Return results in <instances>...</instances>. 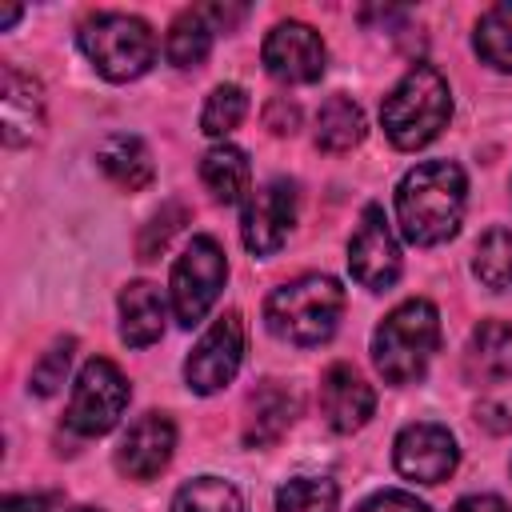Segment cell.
Instances as JSON below:
<instances>
[{
  "mask_svg": "<svg viewBox=\"0 0 512 512\" xmlns=\"http://www.w3.org/2000/svg\"><path fill=\"white\" fill-rule=\"evenodd\" d=\"M356 512H428L424 500H416L412 492H400V488H384L376 496H368Z\"/></svg>",
  "mask_w": 512,
  "mask_h": 512,
  "instance_id": "30",
  "label": "cell"
},
{
  "mask_svg": "<svg viewBox=\"0 0 512 512\" xmlns=\"http://www.w3.org/2000/svg\"><path fill=\"white\" fill-rule=\"evenodd\" d=\"M292 224H296V184L276 176L264 188H256L244 204V220H240L244 248L252 256H272L288 240Z\"/></svg>",
  "mask_w": 512,
  "mask_h": 512,
  "instance_id": "10",
  "label": "cell"
},
{
  "mask_svg": "<svg viewBox=\"0 0 512 512\" xmlns=\"http://www.w3.org/2000/svg\"><path fill=\"white\" fill-rule=\"evenodd\" d=\"M464 372L472 384H500L512 376V324L480 320L468 336Z\"/></svg>",
  "mask_w": 512,
  "mask_h": 512,
  "instance_id": "17",
  "label": "cell"
},
{
  "mask_svg": "<svg viewBox=\"0 0 512 512\" xmlns=\"http://www.w3.org/2000/svg\"><path fill=\"white\" fill-rule=\"evenodd\" d=\"M472 272L492 292L512 288V228H492L480 236L476 256H472Z\"/></svg>",
  "mask_w": 512,
  "mask_h": 512,
  "instance_id": "24",
  "label": "cell"
},
{
  "mask_svg": "<svg viewBox=\"0 0 512 512\" xmlns=\"http://www.w3.org/2000/svg\"><path fill=\"white\" fill-rule=\"evenodd\" d=\"M348 268H352V280L364 284L368 292H384L400 276V244L380 204H368L360 212V224L348 240Z\"/></svg>",
  "mask_w": 512,
  "mask_h": 512,
  "instance_id": "9",
  "label": "cell"
},
{
  "mask_svg": "<svg viewBox=\"0 0 512 512\" xmlns=\"http://www.w3.org/2000/svg\"><path fill=\"white\" fill-rule=\"evenodd\" d=\"M436 348H440V312L432 300L420 296L396 304L372 332V360L388 384L420 380Z\"/></svg>",
  "mask_w": 512,
  "mask_h": 512,
  "instance_id": "4",
  "label": "cell"
},
{
  "mask_svg": "<svg viewBox=\"0 0 512 512\" xmlns=\"http://www.w3.org/2000/svg\"><path fill=\"white\" fill-rule=\"evenodd\" d=\"M372 408H376V392L352 364H332L324 372V380H320V412L336 432L364 428Z\"/></svg>",
  "mask_w": 512,
  "mask_h": 512,
  "instance_id": "14",
  "label": "cell"
},
{
  "mask_svg": "<svg viewBox=\"0 0 512 512\" xmlns=\"http://www.w3.org/2000/svg\"><path fill=\"white\" fill-rule=\"evenodd\" d=\"M240 360H244V320H240V312H224L220 320H212V328L188 352L184 380L192 392L212 396L224 384H232V376L240 372Z\"/></svg>",
  "mask_w": 512,
  "mask_h": 512,
  "instance_id": "8",
  "label": "cell"
},
{
  "mask_svg": "<svg viewBox=\"0 0 512 512\" xmlns=\"http://www.w3.org/2000/svg\"><path fill=\"white\" fill-rule=\"evenodd\" d=\"M200 180L204 188L212 192V200L220 204H240L248 184H252V168H248V156L236 148V144H216L204 152L200 160Z\"/></svg>",
  "mask_w": 512,
  "mask_h": 512,
  "instance_id": "20",
  "label": "cell"
},
{
  "mask_svg": "<svg viewBox=\"0 0 512 512\" xmlns=\"http://www.w3.org/2000/svg\"><path fill=\"white\" fill-rule=\"evenodd\" d=\"M212 24H208V16L200 12V8H188V12H180L176 20H172V28H168V44H164V52H168V60L176 64V68H196V64H204V56H208V48H212Z\"/></svg>",
  "mask_w": 512,
  "mask_h": 512,
  "instance_id": "22",
  "label": "cell"
},
{
  "mask_svg": "<svg viewBox=\"0 0 512 512\" xmlns=\"http://www.w3.org/2000/svg\"><path fill=\"white\" fill-rule=\"evenodd\" d=\"M464 196H468V180H464V168L460 164H452V160L416 164L400 180V188H396V224H400V236L408 244H416V248L444 244L460 228Z\"/></svg>",
  "mask_w": 512,
  "mask_h": 512,
  "instance_id": "1",
  "label": "cell"
},
{
  "mask_svg": "<svg viewBox=\"0 0 512 512\" xmlns=\"http://www.w3.org/2000/svg\"><path fill=\"white\" fill-rule=\"evenodd\" d=\"M476 56L484 64H492L496 72H512V0L492 4L480 20H476Z\"/></svg>",
  "mask_w": 512,
  "mask_h": 512,
  "instance_id": "23",
  "label": "cell"
},
{
  "mask_svg": "<svg viewBox=\"0 0 512 512\" xmlns=\"http://www.w3.org/2000/svg\"><path fill=\"white\" fill-rule=\"evenodd\" d=\"M128 408V380L124 372L104 360V356H92L76 384H72V400H68V412H64V424L80 436H104L116 428V420L124 416Z\"/></svg>",
  "mask_w": 512,
  "mask_h": 512,
  "instance_id": "7",
  "label": "cell"
},
{
  "mask_svg": "<svg viewBox=\"0 0 512 512\" xmlns=\"http://www.w3.org/2000/svg\"><path fill=\"white\" fill-rule=\"evenodd\" d=\"M364 140V112L348 96H328L316 116V144L324 152H348Z\"/></svg>",
  "mask_w": 512,
  "mask_h": 512,
  "instance_id": "21",
  "label": "cell"
},
{
  "mask_svg": "<svg viewBox=\"0 0 512 512\" xmlns=\"http://www.w3.org/2000/svg\"><path fill=\"white\" fill-rule=\"evenodd\" d=\"M264 124L276 132V136H292L300 128V108L288 104V100H272L268 112H264Z\"/></svg>",
  "mask_w": 512,
  "mask_h": 512,
  "instance_id": "31",
  "label": "cell"
},
{
  "mask_svg": "<svg viewBox=\"0 0 512 512\" xmlns=\"http://www.w3.org/2000/svg\"><path fill=\"white\" fill-rule=\"evenodd\" d=\"M96 164H100V172L116 184V188H124V192H140V188H148L152 184V156H148V148H144V140L140 136H108L100 148H96Z\"/></svg>",
  "mask_w": 512,
  "mask_h": 512,
  "instance_id": "19",
  "label": "cell"
},
{
  "mask_svg": "<svg viewBox=\"0 0 512 512\" xmlns=\"http://www.w3.org/2000/svg\"><path fill=\"white\" fill-rule=\"evenodd\" d=\"M16 16H20V8H0V28L16 24Z\"/></svg>",
  "mask_w": 512,
  "mask_h": 512,
  "instance_id": "34",
  "label": "cell"
},
{
  "mask_svg": "<svg viewBox=\"0 0 512 512\" xmlns=\"http://www.w3.org/2000/svg\"><path fill=\"white\" fill-rule=\"evenodd\" d=\"M168 512H244V496L220 476H196L172 496Z\"/></svg>",
  "mask_w": 512,
  "mask_h": 512,
  "instance_id": "25",
  "label": "cell"
},
{
  "mask_svg": "<svg viewBox=\"0 0 512 512\" xmlns=\"http://www.w3.org/2000/svg\"><path fill=\"white\" fill-rule=\"evenodd\" d=\"M448 116H452V92L432 64H412L380 104V124L388 140L404 152H416L428 140H436L448 128Z\"/></svg>",
  "mask_w": 512,
  "mask_h": 512,
  "instance_id": "2",
  "label": "cell"
},
{
  "mask_svg": "<svg viewBox=\"0 0 512 512\" xmlns=\"http://www.w3.org/2000/svg\"><path fill=\"white\" fill-rule=\"evenodd\" d=\"M52 508V492H32V496H4L0 512H48Z\"/></svg>",
  "mask_w": 512,
  "mask_h": 512,
  "instance_id": "32",
  "label": "cell"
},
{
  "mask_svg": "<svg viewBox=\"0 0 512 512\" xmlns=\"http://www.w3.org/2000/svg\"><path fill=\"white\" fill-rule=\"evenodd\" d=\"M72 512H100V508H72Z\"/></svg>",
  "mask_w": 512,
  "mask_h": 512,
  "instance_id": "35",
  "label": "cell"
},
{
  "mask_svg": "<svg viewBox=\"0 0 512 512\" xmlns=\"http://www.w3.org/2000/svg\"><path fill=\"white\" fill-rule=\"evenodd\" d=\"M244 112H248V96H244V88H236V84H220V88H212V96L204 100L200 128H204V136H228V132L244 120Z\"/></svg>",
  "mask_w": 512,
  "mask_h": 512,
  "instance_id": "27",
  "label": "cell"
},
{
  "mask_svg": "<svg viewBox=\"0 0 512 512\" xmlns=\"http://www.w3.org/2000/svg\"><path fill=\"white\" fill-rule=\"evenodd\" d=\"M452 512H508V504L500 496H464Z\"/></svg>",
  "mask_w": 512,
  "mask_h": 512,
  "instance_id": "33",
  "label": "cell"
},
{
  "mask_svg": "<svg viewBox=\"0 0 512 512\" xmlns=\"http://www.w3.org/2000/svg\"><path fill=\"white\" fill-rule=\"evenodd\" d=\"M228 276V260L224 248L212 236H192V244L184 248V256L172 268V284H168V300H172V316L192 328L204 320V312L216 304L220 288Z\"/></svg>",
  "mask_w": 512,
  "mask_h": 512,
  "instance_id": "6",
  "label": "cell"
},
{
  "mask_svg": "<svg viewBox=\"0 0 512 512\" xmlns=\"http://www.w3.org/2000/svg\"><path fill=\"white\" fill-rule=\"evenodd\" d=\"M340 312H344V288L320 272L280 284L264 304L268 332L288 344H300V348H316V344L332 340Z\"/></svg>",
  "mask_w": 512,
  "mask_h": 512,
  "instance_id": "3",
  "label": "cell"
},
{
  "mask_svg": "<svg viewBox=\"0 0 512 512\" xmlns=\"http://www.w3.org/2000/svg\"><path fill=\"white\" fill-rule=\"evenodd\" d=\"M340 488L324 476H292L276 492V512H336Z\"/></svg>",
  "mask_w": 512,
  "mask_h": 512,
  "instance_id": "26",
  "label": "cell"
},
{
  "mask_svg": "<svg viewBox=\"0 0 512 512\" xmlns=\"http://www.w3.org/2000/svg\"><path fill=\"white\" fill-rule=\"evenodd\" d=\"M296 420V396L288 388H280L276 380L260 384L252 396H248V416H244V444L248 448H264V444H276L288 424Z\"/></svg>",
  "mask_w": 512,
  "mask_h": 512,
  "instance_id": "18",
  "label": "cell"
},
{
  "mask_svg": "<svg viewBox=\"0 0 512 512\" xmlns=\"http://www.w3.org/2000/svg\"><path fill=\"white\" fill-rule=\"evenodd\" d=\"M80 48L92 60V68L112 80H136L152 68L156 60V36L140 16L128 12H96L80 24Z\"/></svg>",
  "mask_w": 512,
  "mask_h": 512,
  "instance_id": "5",
  "label": "cell"
},
{
  "mask_svg": "<svg viewBox=\"0 0 512 512\" xmlns=\"http://www.w3.org/2000/svg\"><path fill=\"white\" fill-rule=\"evenodd\" d=\"M0 124H4L8 148L32 144L44 128V92L32 76H24L12 64L4 68V80H0Z\"/></svg>",
  "mask_w": 512,
  "mask_h": 512,
  "instance_id": "15",
  "label": "cell"
},
{
  "mask_svg": "<svg viewBox=\"0 0 512 512\" xmlns=\"http://www.w3.org/2000/svg\"><path fill=\"white\" fill-rule=\"evenodd\" d=\"M264 68L280 84H312L324 72V40L300 20H280L264 36Z\"/></svg>",
  "mask_w": 512,
  "mask_h": 512,
  "instance_id": "11",
  "label": "cell"
},
{
  "mask_svg": "<svg viewBox=\"0 0 512 512\" xmlns=\"http://www.w3.org/2000/svg\"><path fill=\"white\" fill-rule=\"evenodd\" d=\"M72 348H76V340H72V336H64V340H56V344L36 360L32 380H28V388H32L36 396H52V392L64 384L68 364H72Z\"/></svg>",
  "mask_w": 512,
  "mask_h": 512,
  "instance_id": "28",
  "label": "cell"
},
{
  "mask_svg": "<svg viewBox=\"0 0 512 512\" xmlns=\"http://www.w3.org/2000/svg\"><path fill=\"white\" fill-rule=\"evenodd\" d=\"M184 224V208L180 204H168V208H160L148 224H144V232H140V240H136V252H140V260H152V256H160L164 252V244L172 240V232Z\"/></svg>",
  "mask_w": 512,
  "mask_h": 512,
  "instance_id": "29",
  "label": "cell"
},
{
  "mask_svg": "<svg viewBox=\"0 0 512 512\" xmlns=\"http://www.w3.org/2000/svg\"><path fill=\"white\" fill-rule=\"evenodd\" d=\"M392 460H396V472H400L404 480L440 484V480H448V476L456 472L460 448H456L452 432L440 428V424H408V428L396 436Z\"/></svg>",
  "mask_w": 512,
  "mask_h": 512,
  "instance_id": "12",
  "label": "cell"
},
{
  "mask_svg": "<svg viewBox=\"0 0 512 512\" xmlns=\"http://www.w3.org/2000/svg\"><path fill=\"white\" fill-rule=\"evenodd\" d=\"M172 448H176V428H172V420H168L164 412H148V416H140V420L124 432V440H120V448H116V468H120L128 480H152V476H160V472L168 468Z\"/></svg>",
  "mask_w": 512,
  "mask_h": 512,
  "instance_id": "13",
  "label": "cell"
},
{
  "mask_svg": "<svg viewBox=\"0 0 512 512\" xmlns=\"http://www.w3.org/2000/svg\"><path fill=\"white\" fill-rule=\"evenodd\" d=\"M164 316H168V304H164L156 284H148V280L124 284V292H120V340L128 348L156 344L164 336Z\"/></svg>",
  "mask_w": 512,
  "mask_h": 512,
  "instance_id": "16",
  "label": "cell"
}]
</instances>
